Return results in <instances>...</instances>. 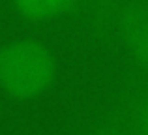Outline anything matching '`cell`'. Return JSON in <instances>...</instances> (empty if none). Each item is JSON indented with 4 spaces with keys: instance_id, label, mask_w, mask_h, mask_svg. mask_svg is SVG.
<instances>
[{
    "instance_id": "cell-5",
    "label": "cell",
    "mask_w": 148,
    "mask_h": 135,
    "mask_svg": "<svg viewBox=\"0 0 148 135\" xmlns=\"http://www.w3.org/2000/svg\"><path fill=\"white\" fill-rule=\"evenodd\" d=\"M94 135H118V133H111V132H99V133H94Z\"/></svg>"
},
{
    "instance_id": "cell-3",
    "label": "cell",
    "mask_w": 148,
    "mask_h": 135,
    "mask_svg": "<svg viewBox=\"0 0 148 135\" xmlns=\"http://www.w3.org/2000/svg\"><path fill=\"white\" fill-rule=\"evenodd\" d=\"M17 15L30 23H47L69 13L77 0H10Z\"/></svg>"
},
{
    "instance_id": "cell-1",
    "label": "cell",
    "mask_w": 148,
    "mask_h": 135,
    "mask_svg": "<svg viewBox=\"0 0 148 135\" xmlns=\"http://www.w3.org/2000/svg\"><path fill=\"white\" fill-rule=\"evenodd\" d=\"M58 75L53 51L40 40L19 38L0 43V90L19 101L47 94Z\"/></svg>"
},
{
    "instance_id": "cell-2",
    "label": "cell",
    "mask_w": 148,
    "mask_h": 135,
    "mask_svg": "<svg viewBox=\"0 0 148 135\" xmlns=\"http://www.w3.org/2000/svg\"><path fill=\"white\" fill-rule=\"evenodd\" d=\"M118 30L127 53L148 69V6H127L122 10Z\"/></svg>"
},
{
    "instance_id": "cell-4",
    "label": "cell",
    "mask_w": 148,
    "mask_h": 135,
    "mask_svg": "<svg viewBox=\"0 0 148 135\" xmlns=\"http://www.w3.org/2000/svg\"><path fill=\"white\" fill-rule=\"evenodd\" d=\"M137 130L139 135H148V96L141 101L137 109Z\"/></svg>"
}]
</instances>
